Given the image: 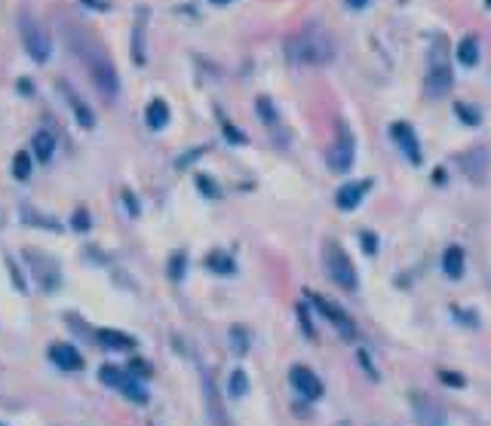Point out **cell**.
<instances>
[{
    "label": "cell",
    "instance_id": "1",
    "mask_svg": "<svg viewBox=\"0 0 491 426\" xmlns=\"http://www.w3.org/2000/svg\"><path fill=\"white\" fill-rule=\"evenodd\" d=\"M62 31H64V40H68L74 55H77L83 62V68L89 71V77L98 86V92L105 98H114L120 92V77H117V68H114V62H111L108 50L89 31H83V28H77L74 22L62 25Z\"/></svg>",
    "mask_w": 491,
    "mask_h": 426
},
{
    "label": "cell",
    "instance_id": "2",
    "mask_svg": "<svg viewBox=\"0 0 491 426\" xmlns=\"http://www.w3.org/2000/svg\"><path fill=\"white\" fill-rule=\"evenodd\" d=\"M286 55L295 64H326L335 59V40L322 25L310 22L286 40Z\"/></svg>",
    "mask_w": 491,
    "mask_h": 426
},
{
    "label": "cell",
    "instance_id": "3",
    "mask_svg": "<svg viewBox=\"0 0 491 426\" xmlns=\"http://www.w3.org/2000/svg\"><path fill=\"white\" fill-rule=\"evenodd\" d=\"M18 31H22V43L28 55H31L34 62H46L50 59V50H52V40H50V31L37 22L31 13H22L18 16Z\"/></svg>",
    "mask_w": 491,
    "mask_h": 426
},
{
    "label": "cell",
    "instance_id": "4",
    "mask_svg": "<svg viewBox=\"0 0 491 426\" xmlns=\"http://www.w3.org/2000/svg\"><path fill=\"white\" fill-rule=\"evenodd\" d=\"M322 261H326V270L332 276V282L341 285V289L354 292L356 289V270L354 261L347 258V252L338 243H326V252H322Z\"/></svg>",
    "mask_w": 491,
    "mask_h": 426
},
{
    "label": "cell",
    "instance_id": "5",
    "mask_svg": "<svg viewBox=\"0 0 491 426\" xmlns=\"http://www.w3.org/2000/svg\"><path fill=\"white\" fill-rule=\"evenodd\" d=\"M424 86H427V96L439 98L451 89V68L446 62V50H442V40H436V46L430 50V68L427 77H424Z\"/></svg>",
    "mask_w": 491,
    "mask_h": 426
},
{
    "label": "cell",
    "instance_id": "6",
    "mask_svg": "<svg viewBox=\"0 0 491 426\" xmlns=\"http://www.w3.org/2000/svg\"><path fill=\"white\" fill-rule=\"evenodd\" d=\"M354 154H356L354 135H350L347 126H341L338 129V142L332 144V151H329V169L332 172H347L350 166H354Z\"/></svg>",
    "mask_w": 491,
    "mask_h": 426
},
{
    "label": "cell",
    "instance_id": "7",
    "mask_svg": "<svg viewBox=\"0 0 491 426\" xmlns=\"http://www.w3.org/2000/svg\"><path fill=\"white\" fill-rule=\"evenodd\" d=\"M458 163H461V169H464L467 178H473L476 184H482L485 181V175H488V166H491V156L482 144H476V147H470L467 154H461L458 156Z\"/></svg>",
    "mask_w": 491,
    "mask_h": 426
},
{
    "label": "cell",
    "instance_id": "8",
    "mask_svg": "<svg viewBox=\"0 0 491 426\" xmlns=\"http://www.w3.org/2000/svg\"><path fill=\"white\" fill-rule=\"evenodd\" d=\"M412 411L421 426H446V408L430 396H412Z\"/></svg>",
    "mask_w": 491,
    "mask_h": 426
},
{
    "label": "cell",
    "instance_id": "9",
    "mask_svg": "<svg viewBox=\"0 0 491 426\" xmlns=\"http://www.w3.org/2000/svg\"><path fill=\"white\" fill-rule=\"evenodd\" d=\"M390 135H393L396 147L405 154V160H409L412 166H421V144H418V135H414V129L409 123H393Z\"/></svg>",
    "mask_w": 491,
    "mask_h": 426
},
{
    "label": "cell",
    "instance_id": "10",
    "mask_svg": "<svg viewBox=\"0 0 491 426\" xmlns=\"http://www.w3.org/2000/svg\"><path fill=\"white\" fill-rule=\"evenodd\" d=\"M289 381H292L295 390H298V393L304 396V399H310V402H313V399H320V396H322V381L310 372V368L295 365L292 372H289Z\"/></svg>",
    "mask_w": 491,
    "mask_h": 426
},
{
    "label": "cell",
    "instance_id": "11",
    "mask_svg": "<svg viewBox=\"0 0 491 426\" xmlns=\"http://www.w3.org/2000/svg\"><path fill=\"white\" fill-rule=\"evenodd\" d=\"M310 301L317 304V310H320L322 316H326V319L332 322V326H335V328L341 331V335H344V338H354V319H350L344 310L335 307V304L326 301V298H320V294H310Z\"/></svg>",
    "mask_w": 491,
    "mask_h": 426
},
{
    "label": "cell",
    "instance_id": "12",
    "mask_svg": "<svg viewBox=\"0 0 491 426\" xmlns=\"http://www.w3.org/2000/svg\"><path fill=\"white\" fill-rule=\"evenodd\" d=\"M368 188H372V184H368V181H350V184H344V188L338 190V197H335L338 209H344V212L356 209L359 202H363V197L368 193Z\"/></svg>",
    "mask_w": 491,
    "mask_h": 426
},
{
    "label": "cell",
    "instance_id": "13",
    "mask_svg": "<svg viewBox=\"0 0 491 426\" xmlns=\"http://www.w3.org/2000/svg\"><path fill=\"white\" fill-rule=\"evenodd\" d=\"M50 356H52L55 365L64 368V372H80V368H83V356H80L71 344H55V347L50 350Z\"/></svg>",
    "mask_w": 491,
    "mask_h": 426
},
{
    "label": "cell",
    "instance_id": "14",
    "mask_svg": "<svg viewBox=\"0 0 491 426\" xmlns=\"http://www.w3.org/2000/svg\"><path fill=\"white\" fill-rule=\"evenodd\" d=\"M62 92H64V98H68L71 110H74V114H77V123H80L83 129H92V126H96V117H92V110H89L86 105H83V98H80L77 92H74V89L68 86V83H64V86H62Z\"/></svg>",
    "mask_w": 491,
    "mask_h": 426
},
{
    "label": "cell",
    "instance_id": "15",
    "mask_svg": "<svg viewBox=\"0 0 491 426\" xmlns=\"http://www.w3.org/2000/svg\"><path fill=\"white\" fill-rule=\"evenodd\" d=\"M442 270H446L448 280H461L464 276V248L448 246L446 255H442Z\"/></svg>",
    "mask_w": 491,
    "mask_h": 426
},
{
    "label": "cell",
    "instance_id": "16",
    "mask_svg": "<svg viewBox=\"0 0 491 426\" xmlns=\"http://www.w3.org/2000/svg\"><path fill=\"white\" fill-rule=\"evenodd\" d=\"M101 344L105 347H111V350H135V340L129 338V335H123V331H111V328H98V335H96Z\"/></svg>",
    "mask_w": 491,
    "mask_h": 426
},
{
    "label": "cell",
    "instance_id": "17",
    "mask_svg": "<svg viewBox=\"0 0 491 426\" xmlns=\"http://www.w3.org/2000/svg\"><path fill=\"white\" fill-rule=\"evenodd\" d=\"M145 120H147V126L151 129H163L166 123H169V105H166L163 98H154L145 110Z\"/></svg>",
    "mask_w": 491,
    "mask_h": 426
},
{
    "label": "cell",
    "instance_id": "18",
    "mask_svg": "<svg viewBox=\"0 0 491 426\" xmlns=\"http://www.w3.org/2000/svg\"><path fill=\"white\" fill-rule=\"evenodd\" d=\"M203 390H206V399H209V418L215 420L218 426H227V418H225V411H221V402H218V390H215V384L209 381H203Z\"/></svg>",
    "mask_w": 491,
    "mask_h": 426
},
{
    "label": "cell",
    "instance_id": "19",
    "mask_svg": "<svg viewBox=\"0 0 491 426\" xmlns=\"http://www.w3.org/2000/svg\"><path fill=\"white\" fill-rule=\"evenodd\" d=\"M458 62L464 64V68H473V64L479 62V40H476V37H464V40H461Z\"/></svg>",
    "mask_w": 491,
    "mask_h": 426
},
{
    "label": "cell",
    "instance_id": "20",
    "mask_svg": "<svg viewBox=\"0 0 491 426\" xmlns=\"http://www.w3.org/2000/svg\"><path fill=\"white\" fill-rule=\"evenodd\" d=\"M52 151H55V138H52V132H37L34 135V154L40 156V163H46L52 156Z\"/></svg>",
    "mask_w": 491,
    "mask_h": 426
},
{
    "label": "cell",
    "instance_id": "21",
    "mask_svg": "<svg viewBox=\"0 0 491 426\" xmlns=\"http://www.w3.org/2000/svg\"><path fill=\"white\" fill-rule=\"evenodd\" d=\"M120 390H123L129 399H132L135 405H147V399H151V396H147V390L142 384H138V377H126V384L120 386Z\"/></svg>",
    "mask_w": 491,
    "mask_h": 426
},
{
    "label": "cell",
    "instance_id": "22",
    "mask_svg": "<svg viewBox=\"0 0 491 426\" xmlns=\"http://www.w3.org/2000/svg\"><path fill=\"white\" fill-rule=\"evenodd\" d=\"M255 108H258V114H261V120L267 123V129H273V132H276V129H280V117H276V108L271 105V98L261 96Z\"/></svg>",
    "mask_w": 491,
    "mask_h": 426
},
{
    "label": "cell",
    "instance_id": "23",
    "mask_svg": "<svg viewBox=\"0 0 491 426\" xmlns=\"http://www.w3.org/2000/svg\"><path fill=\"white\" fill-rule=\"evenodd\" d=\"M98 374H101V384H105V386H117V390L126 384V377H129L123 368H114V365H101Z\"/></svg>",
    "mask_w": 491,
    "mask_h": 426
},
{
    "label": "cell",
    "instance_id": "24",
    "mask_svg": "<svg viewBox=\"0 0 491 426\" xmlns=\"http://www.w3.org/2000/svg\"><path fill=\"white\" fill-rule=\"evenodd\" d=\"M13 175H16L18 181H28V178H31V156H28L25 151L16 154V160H13Z\"/></svg>",
    "mask_w": 491,
    "mask_h": 426
},
{
    "label": "cell",
    "instance_id": "25",
    "mask_svg": "<svg viewBox=\"0 0 491 426\" xmlns=\"http://www.w3.org/2000/svg\"><path fill=\"white\" fill-rule=\"evenodd\" d=\"M206 264H209L215 273H234V261H230L227 255H221V252H212V255L206 258Z\"/></svg>",
    "mask_w": 491,
    "mask_h": 426
},
{
    "label": "cell",
    "instance_id": "26",
    "mask_svg": "<svg viewBox=\"0 0 491 426\" xmlns=\"http://www.w3.org/2000/svg\"><path fill=\"white\" fill-rule=\"evenodd\" d=\"M246 393H249V377L243 372H234L230 374V396H234V399H243Z\"/></svg>",
    "mask_w": 491,
    "mask_h": 426
},
{
    "label": "cell",
    "instance_id": "27",
    "mask_svg": "<svg viewBox=\"0 0 491 426\" xmlns=\"http://www.w3.org/2000/svg\"><path fill=\"white\" fill-rule=\"evenodd\" d=\"M455 110H458V117L464 120V123H470V126H476V123H479V110L467 108V105H455Z\"/></svg>",
    "mask_w": 491,
    "mask_h": 426
},
{
    "label": "cell",
    "instance_id": "28",
    "mask_svg": "<svg viewBox=\"0 0 491 426\" xmlns=\"http://www.w3.org/2000/svg\"><path fill=\"white\" fill-rule=\"evenodd\" d=\"M181 273H184V255H172V264H169V276L175 282L181 280Z\"/></svg>",
    "mask_w": 491,
    "mask_h": 426
},
{
    "label": "cell",
    "instance_id": "29",
    "mask_svg": "<svg viewBox=\"0 0 491 426\" xmlns=\"http://www.w3.org/2000/svg\"><path fill=\"white\" fill-rule=\"evenodd\" d=\"M221 126H225V135L230 138V142H239V144H243V142H246V135H243V132H239V129H234V126H230V123H227V120H221Z\"/></svg>",
    "mask_w": 491,
    "mask_h": 426
},
{
    "label": "cell",
    "instance_id": "30",
    "mask_svg": "<svg viewBox=\"0 0 491 426\" xmlns=\"http://www.w3.org/2000/svg\"><path fill=\"white\" fill-rule=\"evenodd\" d=\"M230 340H234V347L239 350V353H246V335H243V328H234V331H230Z\"/></svg>",
    "mask_w": 491,
    "mask_h": 426
},
{
    "label": "cell",
    "instance_id": "31",
    "mask_svg": "<svg viewBox=\"0 0 491 426\" xmlns=\"http://www.w3.org/2000/svg\"><path fill=\"white\" fill-rule=\"evenodd\" d=\"M298 316H301V326H304V335L313 338V326H310V319H307V310L298 307Z\"/></svg>",
    "mask_w": 491,
    "mask_h": 426
},
{
    "label": "cell",
    "instance_id": "32",
    "mask_svg": "<svg viewBox=\"0 0 491 426\" xmlns=\"http://www.w3.org/2000/svg\"><path fill=\"white\" fill-rule=\"evenodd\" d=\"M439 377H442V381H446V384H451V386H464V381H461L458 374H451V372H442Z\"/></svg>",
    "mask_w": 491,
    "mask_h": 426
},
{
    "label": "cell",
    "instance_id": "33",
    "mask_svg": "<svg viewBox=\"0 0 491 426\" xmlns=\"http://www.w3.org/2000/svg\"><path fill=\"white\" fill-rule=\"evenodd\" d=\"M86 224H89V221H86V212H77V215H74V227H77V230H86Z\"/></svg>",
    "mask_w": 491,
    "mask_h": 426
},
{
    "label": "cell",
    "instance_id": "34",
    "mask_svg": "<svg viewBox=\"0 0 491 426\" xmlns=\"http://www.w3.org/2000/svg\"><path fill=\"white\" fill-rule=\"evenodd\" d=\"M363 243H366V252L372 255V252H375V236H368V234H366V236H363Z\"/></svg>",
    "mask_w": 491,
    "mask_h": 426
},
{
    "label": "cell",
    "instance_id": "35",
    "mask_svg": "<svg viewBox=\"0 0 491 426\" xmlns=\"http://www.w3.org/2000/svg\"><path fill=\"white\" fill-rule=\"evenodd\" d=\"M347 4L354 6V9H363V6H366V0H347Z\"/></svg>",
    "mask_w": 491,
    "mask_h": 426
},
{
    "label": "cell",
    "instance_id": "36",
    "mask_svg": "<svg viewBox=\"0 0 491 426\" xmlns=\"http://www.w3.org/2000/svg\"><path fill=\"white\" fill-rule=\"evenodd\" d=\"M212 4H218V6H225V4H230V0H212Z\"/></svg>",
    "mask_w": 491,
    "mask_h": 426
},
{
    "label": "cell",
    "instance_id": "37",
    "mask_svg": "<svg viewBox=\"0 0 491 426\" xmlns=\"http://www.w3.org/2000/svg\"><path fill=\"white\" fill-rule=\"evenodd\" d=\"M0 426H4V423H0Z\"/></svg>",
    "mask_w": 491,
    "mask_h": 426
}]
</instances>
